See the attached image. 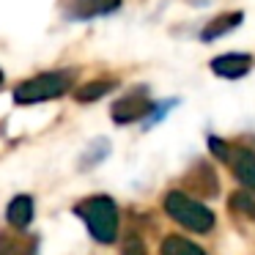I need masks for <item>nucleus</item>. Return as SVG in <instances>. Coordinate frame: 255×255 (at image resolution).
I'll return each mask as SVG.
<instances>
[{
	"instance_id": "obj_10",
	"label": "nucleus",
	"mask_w": 255,
	"mask_h": 255,
	"mask_svg": "<svg viewBox=\"0 0 255 255\" xmlns=\"http://www.w3.org/2000/svg\"><path fill=\"white\" fill-rule=\"evenodd\" d=\"M116 88H118L116 80H91V83L80 85V88L74 91V99L83 102V105H88V102L102 99V96H107L110 91H116Z\"/></svg>"
},
{
	"instance_id": "obj_7",
	"label": "nucleus",
	"mask_w": 255,
	"mask_h": 255,
	"mask_svg": "<svg viewBox=\"0 0 255 255\" xmlns=\"http://www.w3.org/2000/svg\"><path fill=\"white\" fill-rule=\"evenodd\" d=\"M244 19V11H228V14H217L214 19H211L209 25H206L203 30H200V41H217L220 36L231 33V30H236L239 25H242Z\"/></svg>"
},
{
	"instance_id": "obj_1",
	"label": "nucleus",
	"mask_w": 255,
	"mask_h": 255,
	"mask_svg": "<svg viewBox=\"0 0 255 255\" xmlns=\"http://www.w3.org/2000/svg\"><path fill=\"white\" fill-rule=\"evenodd\" d=\"M74 214L85 222L88 233L102 244H113L118 239V209L116 200L107 195H94V198L83 200L74 209Z\"/></svg>"
},
{
	"instance_id": "obj_14",
	"label": "nucleus",
	"mask_w": 255,
	"mask_h": 255,
	"mask_svg": "<svg viewBox=\"0 0 255 255\" xmlns=\"http://www.w3.org/2000/svg\"><path fill=\"white\" fill-rule=\"evenodd\" d=\"M121 253L124 255H145V247H143V242H140V239H129V242L124 244Z\"/></svg>"
},
{
	"instance_id": "obj_5",
	"label": "nucleus",
	"mask_w": 255,
	"mask_h": 255,
	"mask_svg": "<svg viewBox=\"0 0 255 255\" xmlns=\"http://www.w3.org/2000/svg\"><path fill=\"white\" fill-rule=\"evenodd\" d=\"M255 66V58L247 52H225V55L211 58L209 69L222 80H242L244 74H250V69Z\"/></svg>"
},
{
	"instance_id": "obj_8",
	"label": "nucleus",
	"mask_w": 255,
	"mask_h": 255,
	"mask_svg": "<svg viewBox=\"0 0 255 255\" xmlns=\"http://www.w3.org/2000/svg\"><path fill=\"white\" fill-rule=\"evenodd\" d=\"M33 214H36V206H33V198H30V195H17V198H11V203H8V209H6V220H8V225H14V228H28L30 222H33Z\"/></svg>"
},
{
	"instance_id": "obj_13",
	"label": "nucleus",
	"mask_w": 255,
	"mask_h": 255,
	"mask_svg": "<svg viewBox=\"0 0 255 255\" xmlns=\"http://www.w3.org/2000/svg\"><path fill=\"white\" fill-rule=\"evenodd\" d=\"M176 105H178V99L156 102V105H154V113H151V118H148V121H145V124H148V127H151V124H156V121H159V118H165V113L170 110V107H176Z\"/></svg>"
},
{
	"instance_id": "obj_15",
	"label": "nucleus",
	"mask_w": 255,
	"mask_h": 255,
	"mask_svg": "<svg viewBox=\"0 0 255 255\" xmlns=\"http://www.w3.org/2000/svg\"><path fill=\"white\" fill-rule=\"evenodd\" d=\"M3 83H6V77H3V72H0V88H3Z\"/></svg>"
},
{
	"instance_id": "obj_11",
	"label": "nucleus",
	"mask_w": 255,
	"mask_h": 255,
	"mask_svg": "<svg viewBox=\"0 0 255 255\" xmlns=\"http://www.w3.org/2000/svg\"><path fill=\"white\" fill-rule=\"evenodd\" d=\"M159 253L162 255H206L198 244L184 239V236H167L165 242H162Z\"/></svg>"
},
{
	"instance_id": "obj_9",
	"label": "nucleus",
	"mask_w": 255,
	"mask_h": 255,
	"mask_svg": "<svg viewBox=\"0 0 255 255\" xmlns=\"http://www.w3.org/2000/svg\"><path fill=\"white\" fill-rule=\"evenodd\" d=\"M118 6H121V0H80V6L72 11V19L105 17V14H113Z\"/></svg>"
},
{
	"instance_id": "obj_12",
	"label": "nucleus",
	"mask_w": 255,
	"mask_h": 255,
	"mask_svg": "<svg viewBox=\"0 0 255 255\" xmlns=\"http://www.w3.org/2000/svg\"><path fill=\"white\" fill-rule=\"evenodd\" d=\"M231 200H233L231 206H233L236 211H242V214H247V217H253V220H255V200L250 198L247 192H236Z\"/></svg>"
},
{
	"instance_id": "obj_2",
	"label": "nucleus",
	"mask_w": 255,
	"mask_h": 255,
	"mask_svg": "<svg viewBox=\"0 0 255 255\" xmlns=\"http://www.w3.org/2000/svg\"><path fill=\"white\" fill-rule=\"evenodd\" d=\"M165 211L178 222V225H184L192 233H209L217 222L214 211H211L209 206H203L200 200L189 198L181 189H173V192L165 195Z\"/></svg>"
},
{
	"instance_id": "obj_3",
	"label": "nucleus",
	"mask_w": 255,
	"mask_h": 255,
	"mask_svg": "<svg viewBox=\"0 0 255 255\" xmlns=\"http://www.w3.org/2000/svg\"><path fill=\"white\" fill-rule=\"evenodd\" d=\"M72 88V72H44L25 80L14 88V102L17 105H39L63 96Z\"/></svg>"
},
{
	"instance_id": "obj_4",
	"label": "nucleus",
	"mask_w": 255,
	"mask_h": 255,
	"mask_svg": "<svg viewBox=\"0 0 255 255\" xmlns=\"http://www.w3.org/2000/svg\"><path fill=\"white\" fill-rule=\"evenodd\" d=\"M154 105L156 102H148V96L143 91H132V94L121 96V99L113 105V121L116 124H134V121H143L145 116L154 113Z\"/></svg>"
},
{
	"instance_id": "obj_6",
	"label": "nucleus",
	"mask_w": 255,
	"mask_h": 255,
	"mask_svg": "<svg viewBox=\"0 0 255 255\" xmlns=\"http://www.w3.org/2000/svg\"><path fill=\"white\" fill-rule=\"evenodd\" d=\"M228 162H231V167H233V173H236L239 181H242L250 192H255V154H253V151L231 148Z\"/></svg>"
}]
</instances>
